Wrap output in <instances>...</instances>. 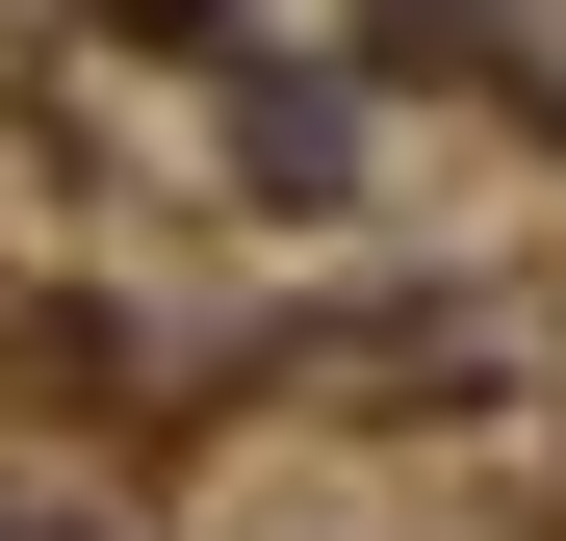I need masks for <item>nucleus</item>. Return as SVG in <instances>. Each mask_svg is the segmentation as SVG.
<instances>
[{"label":"nucleus","mask_w":566,"mask_h":541,"mask_svg":"<svg viewBox=\"0 0 566 541\" xmlns=\"http://www.w3.org/2000/svg\"><path fill=\"white\" fill-rule=\"evenodd\" d=\"M0 541H104V516H52V490H0Z\"/></svg>","instance_id":"obj_1"}]
</instances>
